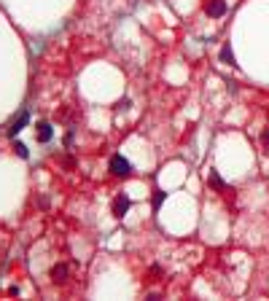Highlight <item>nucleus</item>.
<instances>
[{"mask_svg": "<svg viewBox=\"0 0 269 301\" xmlns=\"http://www.w3.org/2000/svg\"><path fill=\"white\" fill-rule=\"evenodd\" d=\"M261 145L269 151V129H264V134H261Z\"/></svg>", "mask_w": 269, "mask_h": 301, "instance_id": "nucleus-11", "label": "nucleus"}, {"mask_svg": "<svg viewBox=\"0 0 269 301\" xmlns=\"http://www.w3.org/2000/svg\"><path fill=\"white\" fill-rule=\"evenodd\" d=\"M27 121H30V116H27V113H24V110H22V113L16 116V121H14V124H11V127H8V134H11V137H16V134H19L22 129L27 127Z\"/></svg>", "mask_w": 269, "mask_h": 301, "instance_id": "nucleus-3", "label": "nucleus"}, {"mask_svg": "<svg viewBox=\"0 0 269 301\" xmlns=\"http://www.w3.org/2000/svg\"><path fill=\"white\" fill-rule=\"evenodd\" d=\"M111 172H113V175H119V177H127L132 172V164L127 162L124 156H113L111 159Z\"/></svg>", "mask_w": 269, "mask_h": 301, "instance_id": "nucleus-2", "label": "nucleus"}, {"mask_svg": "<svg viewBox=\"0 0 269 301\" xmlns=\"http://www.w3.org/2000/svg\"><path fill=\"white\" fill-rule=\"evenodd\" d=\"M164 199H167V196H164L162 191H156V194H154V210H159V207L164 205Z\"/></svg>", "mask_w": 269, "mask_h": 301, "instance_id": "nucleus-9", "label": "nucleus"}, {"mask_svg": "<svg viewBox=\"0 0 269 301\" xmlns=\"http://www.w3.org/2000/svg\"><path fill=\"white\" fill-rule=\"evenodd\" d=\"M38 140H41V143H48V140H51V127H48L46 121H41V124H38Z\"/></svg>", "mask_w": 269, "mask_h": 301, "instance_id": "nucleus-6", "label": "nucleus"}, {"mask_svg": "<svg viewBox=\"0 0 269 301\" xmlns=\"http://www.w3.org/2000/svg\"><path fill=\"white\" fill-rule=\"evenodd\" d=\"M14 148H16V153H19L22 159H27V148H24V143H16Z\"/></svg>", "mask_w": 269, "mask_h": 301, "instance_id": "nucleus-10", "label": "nucleus"}, {"mask_svg": "<svg viewBox=\"0 0 269 301\" xmlns=\"http://www.w3.org/2000/svg\"><path fill=\"white\" fill-rule=\"evenodd\" d=\"M111 213H113V218H124V215L130 213V196H127V194H119V196H116Z\"/></svg>", "mask_w": 269, "mask_h": 301, "instance_id": "nucleus-1", "label": "nucleus"}, {"mask_svg": "<svg viewBox=\"0 0 269 301\" xmlns=\"http://www.w3.org/2000/svg\"><path fill=\"white\" fill-rule=\"evenodd\" d=\"M221 62H224V65H237V62H234V51H231L229 43L221 48Z\"/></svg>", "mask_w": 269, "mask_h": 301, "instance_id": "nucleus-7", "label": "nucleus"}, {"mask_svg": "<svg viewBox=\"0 0 269 301\" xmlns=\"http://www.w3.org/2000/svg\"><path fill=\"white\" fill-rule=\"evenodd\" d=\"M207 14L210 16H224L226 14V0H210V3H207Z\"/></svg>", "mask_w": 269, "mask_h": 301, "instance_id": "nucleus-4", "label": "nucleus"}, {"mask_svg": "<svg viewBox=\"0 0 269 301\" xmlns=\"http://www.w3.org/2000/svg\"><path fill=\"white\" fill-rule=\"evenodd\" d=\"M51 280L54 282H65L67 280V266L65 263H57V266L51 269Z\"/></svg>", "mask_w": 269, "mask_h": 301, "instance_id": "nucleus-5", "label": "nucleus"}, {"mask_svg": "<svg viewBox=\"0 0 269 301\" xmlns=\"http://www.w3.org/2000/svg\"><path fill=\"white\" fill-rule=\"evenodd\" d=\"M210 186H213V188H218V191H226V186H224L221 177H218V172H210Z\"/></svg>", "mask_w": 269, "mask_h": 301, "instance_id": "nucleus-8", "label": "nucleus"}]
</instances>
